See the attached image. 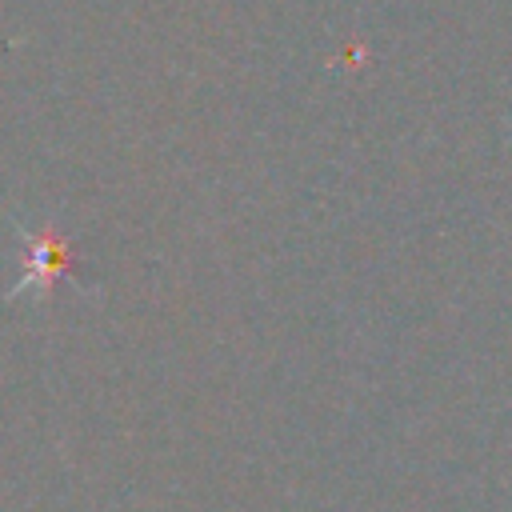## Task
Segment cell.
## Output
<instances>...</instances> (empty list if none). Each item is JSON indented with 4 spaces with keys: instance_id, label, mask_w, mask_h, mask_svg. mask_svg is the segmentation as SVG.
Listing matches in <instances>:
<instances>
[{
    "instance_id": "obj_1",
    "label": "cell",
    "mask_w": 512,
    "mask_h": 512,
    "mask_svg": "<svg viewBox=\"0 0 512 512\" xmlns=\"http://www.w3.org/2000/svg\"><path fill=\"white\" fill-rule=\"evenodd\" d=\"M20 244H24V268L16 284L4 292V300H48L56 280L72 268V244L56 224L20 232Z\"/></svg>"
}]
</instances>
